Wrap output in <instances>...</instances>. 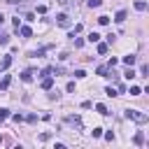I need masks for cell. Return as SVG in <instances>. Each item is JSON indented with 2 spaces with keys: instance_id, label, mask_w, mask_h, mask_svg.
<instances>
[{
  "instance_id": "8",
  "label": "cell",
  "mask_w": 149,
  "mask_h": 149,
  "mask_svg": "<svg viewBox=\"0 0 149 149\" xmlns=\"http://www.w3.org/2000/svg\"><path fill=\"white\" fill-rule=\"evenodd\" d=\"M112 68H107V65H98V70H96V74H100V77H107V72H109Z\"/></svg>"
},
{
  "instance_id": "4",
  "label": "cell",
  "mask_w": 149,
  "mask_h": 149,
  "mask_svg": "<svg viewBox=\"0 0 149 149\" xmlns=\"http://www.w3.org/2000/svg\"><path fill=\"white\" fill-rule=\"evenodd\" d=\"M126 16H128V12H126V9H119L117 16H114V21H117V23H123V21H126Z\"/></svg>"
},
{
  "instance_id": "13",
  "label": "cell",
  "mask_w": 149,
  "mask_h": 149,
  "mask_svg": "<svg viewBox=\"0 0 149 149\" xmlns=\"http://www.w3.org/2000/svg\"><path fill=\"white\" fill-rule=\"evenodd\" d=\"M135 9L138 12H144L147 9V3H144V0H135Z\"/></svg>"
},
{
  "instance_id": "17",
  "label": "cell",
  "mask_w": 149,
  "mask_h": 149,
  "mask_svg": "<svg viewBox=\"0 0 149 149\" xmlns=\"http://www.w3.org/2000/svg\"><path fill=\"white\" fill-rule=\"evenodd\" d=\"M123 77H126V79H133V77H138V74L133 72V68H130V70H126V72H123Z\"/></svg>"
},
{
  "instance_id": "25",
  "label": "cell",
  "mask_w": 149,
  "mask_h": 149,
  "mask_svg": "<svg viewBox=\"0 0 149 149\" xmlns=\"http://www.w3.org/2000/svg\"><path fill=\"white\" fill-rule=\"evenodd\" d=\"M26 121H28V123H35V121H37V114H28Z\"/></svg>"
},
{
  "instance_id": "16",
  "label": "cell",
  "mask_w": 149,
  "mask_h": 149,
  "mask_svg": "<svg viewBox=\"0 0 149 149\" xmlns=\"http://www.w3.org/2000/svg\"><path fill=\"white\" fill-rule=\"evenodd\" d=\"M98 23H100V26H107V23H109V16H105V14L98 16Z\"/></svg>"
},
{
  "instance_id": "20",
  "label": "cell",
  "mask_w": 149,
  "mask_h": 149,
  "mask_svg": "<svg viewBox=\"0 0 149 149\" xmlns=\"http://www.w3.org/2000/svg\"><path fill=\"white\" fill-rule=\"evenodd\" d=\"M7 117H9V109H5V107H3V109H0V121H5Z\"/></svg>"
},
{
  "instance_id": "5",
  "label": "cell",
  "mask_w": 149,
  "mask_h": 149,
  "mask_svg": "<svg viewBox=\"0 0 149 149\" xmlns=\"http://www.w3.org/2000/svg\"><path fill=\"white\" fill-rule=\"evenodd\" d=\"M135 61H138V56H133V54H128V56H123V63H126L128 68H133V65H135Z\"/></svg>"
},
{
  "instance_id": "19",
  "label": "cell",
  "mask_w": 149,
  "mask_h": 149,
  "mask_svg": "<svg viewBox=\"0 0 149 149\" xmlns=\"http://www.w3.org/2000/svg\"><path fill=\"white\" fill-rule=\"evenodd\" d=\"M103 5V0H89V7L93 9V7H100Z\"/></svg>"
},
{
  "instance_id": "1",
  "label": "cell",
  "mask_w": 149,
  "mask_h": 149,
  "mask_svg": "<svg viewBox=\"0 0 149 149\" xmlns=\"http://www.w3.org/2000/svg\"><path fill=\"white\" fill-rule=\"evenodd\" d=\"M126 119H133V121H138V123H147V114H142L140 109H126Z\"/></svg>"
},
{
  "instance_id": "7",
  "label": "cell",
  "mask_w": 149,
  "mask_h": 149,
  "mask_svg": "<svg viewBox=\"0 0 149 149\" xmlns=\"http://www.w3.org/2000/svg\"><path fill=\"white\" fill-rule=\"evenodd\" d=\"M65 121H68V123H72V126H77V128H82V121H79V117H72V114H70V117H65Z\"/></svg>"
},
{
  "instance_id": "2",
  "label": "cell",
  "mask_w": 149,
  "mask_h": 149,
  "mask_svg": "<svg viewBox=\"0 0 149 149\" xmlns=\"http://www.w3.org/2000/svg\"><path fill=\"white\" fill-rule=\"evenodd\" d=\"M56 23H58L61 28H68L70 26V16L68 14H58V16H56Z\"/></svg>"
},
{
  "instance_id": "14",
  "label": "cell",
  "mask_w": 149,
  "mask_h": 149,
  "mask_svg": "<svg viewBox=\"0 0 149 149\" xmlns=\"http://www.w3.org/2000/svg\"><path fill=\"white\" fill-rule=\"evenodd\" d=\"M96 109H98V114H109V112H107V107H105L103 103H98V105H96Z\"/></svg>"
},
{
  "instance_id": "26",
  "label": "cell",
  "mask_w": 149,
  "mask_h": 149,
  "mask_svg": "<svg viewBox=\"0 0 149 149\" xmlns=\"http://www.w3.org/2000/svg\"><path fill=\"white\" fill-rule=\"evenodd\" d=\"M147 70H149L147 65H140V77H147Z\"/></svg>"
},
{
  "instance_id": "9",
  "label": "cell",
  "mask_w": 149,
  "mask_h": 149,
  "mask_svg": "<svg viewBox=\"0 0 149 149\" xmlns=\"http://www.w3.org/2000/svg\"><path fill=\"white\" fill-rule=\"evenodd\" d=\"M19 33H21V37H26V40H28V37H33V30H30L28 26H21V30H19Z\"/></svg>"
},
{
  "instance_id": "28",
  "label": "cell",
  "mask_w": 149,
  "mask_h": 149,
  "mask_svg": "<svg viewBox=\"0 0 149 149\" xmlns=\"http://www.w3.org/2000/svg\"><path fill=\"white\" fill-rule=\"evenodd\" d=\"M49 138H51V133H42V135H40V140H42V142H47Z\"/></svg>"
},
{
  "instance_id": "24",
  "label": "cell",
  "mask_w": 149,
  "mask_h": 149,
  "mask_svg": "<svg viewBox=\"0 0 149 149\" xmlns=\"http://www.w3.org/2000/svg\"><path fill=\"white\" fill-rule=\"evenodd\" d=\"M7 42H9V35L3 33V35H0V44H7Z\"/></svg>"
},
{
  "instance_id": "30",
  "label": "cell",
  "mask_w": 149,
  "mask_h": 149,
  "mask_svg": "<svg viewBox=\"0 0 149 149\" xmlns=\"http://www.w3.org/2000/svg\"><path fill=\"white\" fill-rule=\"evenodd\" d=\"M3 23H5V16H3V14H0V26H3Z\"/></svg>"
},
{
  "instance_id": "27",
  "label": "cell",
  "mask_w": 149,
  "mask_h": 149,
  "mask_svg": "<svg viewBox=\"0 0 149 149\" xmlns=\"http://www.w3.org/2000/svg\"><path fill=\"white\" fill-rule=\"evenodd\" d=\"M103 135V128H93V138H100Z\"/></svg>"
},
{
  "instance_id": "10",
  "label": "cell",
  "mask_w": 149,
  "mask_h": 149,
  "mask_svg": "<svg viewBox=\"0 0 149 149\" xmlns=\"http://www.w3.org/2000/svg\"><path fill=\"white\" fill-rule=\"evenodd\" d=\"M138 147H142L144 144V133H142V130H138V135H135V140H133Z\"/></svg>"
},
{
  "instance_id": "11",
  "label": "cell",
  "mask_w": 149,
  "mask_h": 149,
  "mask_svg": "<svg viewBox=\"0 0 149 149\" xmlns=\"http://www.w3.org/2000/svg\"><path fill=\"white\" fill-rule=\"evenodd\" d=\"M9 82H12V77H9V74H5V77H3V82H0V91H5V89L9 86Z\"/></svg>"
},
{
  "instance_id": "23",
  "label": "cell",
  "mask_w": 149,
  "mask_h": 149,
  "mask_svg": "<svg viewBox=\"0 0 149 149\" xmlns=\"http://www.w3.org/2000/svg\"><path fill=\"white\" fill-rule=\"evenodd\" d=\"M98 54H107V44H105V42L98 44Z\"/></svg>"
},
{
  "instance_id": "29",
  "label": "cell",
  "mask_w": 149,
  "mask_h": 149,
  "mask_svg": "<svg viewBox=\"0 0 149 149\" xmlns=\"http://www.w3.org/2000/svg\"><path fill=\"white\" fill-rule=\"evenodd\" d=\"M58 5H63V7H68V5H70V0H58Z\"/></svg>"
},
{
  "instance_id": "22",
  "label": "cell",
  "mask_w": 149,
  "mask_h": 149,
  "mask_svg": "<svg viewBox=\"0 0 149 149\" xmlns=\"http://www.w3.org/2000/svg\"><path fill=\"white\" fill-rule=\"evenodd\" d=\"M98 40H100L98 33H91V35H89V42H98Z\"/></svg>"
},
{
  "instance_id": "3",
  "label": "cell",
  "mask_w": 149,
  "mask_h": 149,
  "mask_svg": "<svg viewBox=\"0 0 149 149\" xmlns=\"http://www.w3.org/2000/svg\"><path fill=\"white\" fill-rule=\"evenodd\" d=\"M9 65H12V56H5V58H0V72H5Z\"/></svg>"
},
{
  "instance_id": "21",
  "label": "cell",
  "mask_w": 149,
  "mask_h": 149,
  "mask_svg": "<svg viewBox=\"0 0 149 149\" xmlns=\"http://www.w3.org/2000/svg\"><path fill=\"white\" fill-rule=\"evenodd\" d=\"M72 74H74V77H77V79H84V77H86V72H84V70H74Z\"/></svg>"
},
{
  "instance_id": "12",
  "label": "cell",
  "mask_w": 149,
  "mask_h": 149,
  "mask_svg": "<svg viewBox=\"0 0 149 149\" xmlns=\"http://www.w3.org/2000/svg\"><path fill=\"white\" fill-rule=\"evenodd\" d=\"M21 79H23V82H30V79H33V70H23V72H21Z\"/></svg>"
},
{
  "instance_id": "6",
  "label": "cell",
  "mask_w": 149,
  "mask_h": 149,
  "mask_svg": "<svg viewBox=\"0 0 149 149\" xmlns=\"http://www.w3.org/2000/svg\"><path fill=\"white\" fill-rule=\"evenodd\" d=\"M51 86H54V77H51V74H47V77L42 79V89H47V91H49Z\"/></svg>"
},
{
  "instance_id": "18",
  "label": "cell",
  "mask_w": 149,
  "mask_h": 149,
  "mask_svg": "<svg viewBox=\"0 0 149 149\" xmlns=\"http://www.w3.org/2000/svg\"><path fill=\"white\" fill-rule=\"evenodd\" d=\"M105 93H107V96H109V98H114V96H119V93H117L114 89H112V86H107V89H105Z\"/></svg>"
},
{
  "instance_id": "15",
  "label": "cell",
  "mask_w": 149,
  "mask_h": 149,
  "mask_svg": "<svg viewBox=\"0 0 149 149\" xmlns=\"http://www.w3.org/2000/svg\"><path fill=\"white\" fill-rule=\"evenodd\" d=\"M130 96H142V89L140 86H130Z\"/></svg>"
}]
</instances>
